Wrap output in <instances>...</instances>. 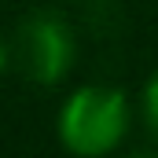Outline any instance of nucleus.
<instances>
[{"label":"nucleus","mask_w":158,"mask_h":158,"mask_svg":"<svg viewBox=\"0 0 158 158\" xmlns=\"http://www.w3.org/2000/svg\"><path fill=\"white\" fill-rule=\"evenodd\" d=\"M129 99L121 88L110 85H85L77 92H70V99L59 110V140L70 155L81 158H99L121 147L125 132H129Z\"/></svg>","instance_id":"1"},{"label":"nucleus","mask_w":158,"mask_h":158,"mask_svg":"<svg viewBox=\"0 0 158 158\" xmlns=\"http://www.w3.org/2000/svg\"><path fill=\"white\" fill-rule=\"evenodd\" d=\"M15 55L37 85H59L77 63V37L59 15L37 11L19 26Z\"/></svg>","instance_id":"2"},{"label":"nucleus","mask_w":158,"mask_h":158,"mask_svg":"<svg viewBox=\"0 0 158 158\" xmlns=\"http://www.w3.org/2000/svg\"><path fill=\"white\" fill-rule=\"evenodd\" d=\"M143 118L151 125V132L158 136V74L147 81V88H143Z\"/></svg>","instance_id":"3"},{"label":"nucleus","mask_w":158,"mask_h":158,"mask_svg":"<svg viewBox=\"0 0 158 158\" xmlns=\"http://www.w3.org/2000/svg\"><path fill=\"white\" fill-rule=\"evenodd\" d=\"M7 63H11V48H7V40L0 37V74L7 70Z\"/></svg>","instance_id":"4"}]
</instances>
